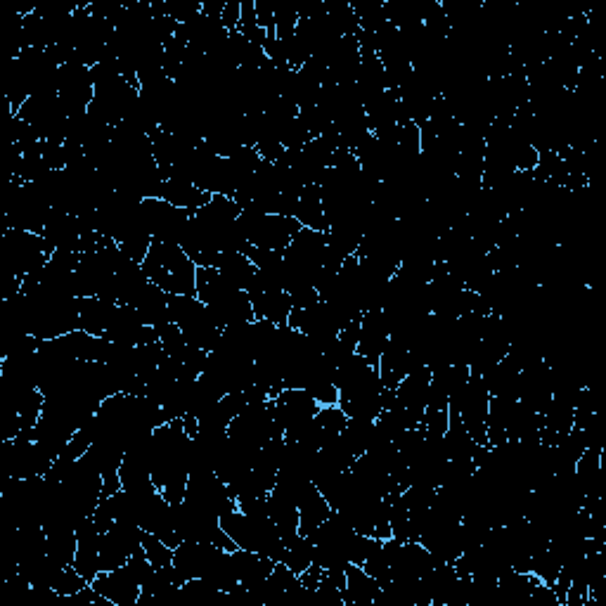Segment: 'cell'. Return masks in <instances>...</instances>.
I'll return each instance as SVG.
<instances>
[{
  "label": "cell",
  "instance_id": "ba28073f",
  "mask_svg": "<svg viewBox=\"0 0 606 606\" xmlns=\"http://www.w3.org/2000/svg\"><path fill=\"white\" fill-rule=\"evenodd\" d=\"M169 315L190 346L211 353L221 341L223 330L195 294H169Z\"/></svg>",
  "mask_w": 606,
  "mask_h": 606
},
{
  "label": "cell",
  "instance_id": "b9f144b4",
  "mask_svg": "<svg viewBox=\"0 0 606 606\" xmlns=\"http://www.w3.org/2000/svg\"><path fill=\"white\" fill-rule=\"evenodd\" d=\"M282 564L289 566L296 576H301L303 571L311 569L313 564V540L308 535L296 533L294 538L285 540V557H282Z\"/></svg>",
  "mask_w": 606,
  "mask_h": 606
},
{
  "label": "cell",
  "instance_id": "e0dca14e",
  "mask_svg": "<svg viewBox=\"0 0 606 606\" xmlns=\"http://www.w3.org/2000/svg\"><path fill=\"white\" fill-rule=\"evenodd\" d=\"M488 403H491V393L486 389V382H483L481 375H472L467 386H464L457 415H460L464 429L469 431V436H472L479 446H488Z\"/></svg>",
  "mask_w": 606,
  "mask_h": 606
},
{
  "label": "cell",
  "instance_id": "30bf717a",
  "mask_svg": "<svg viewBox=\"0 0 606 606\" xmlns=\"http://www.w3.org/2000/svg\"><path fill=\"white\" fill-rule=\"evenodd\" d=\"M339 408L348 419L375 422L384 410V382L377 367H367L363 375L339 386Z\"/></svg>",
  "mask_w": 606,
  "mask_h": 606
},
{
  "label": "cell",
  "instance_id": "8992f818",
  "mask_svg": "<svg viewBox=\"0 0 606 606\" xmlns=\"http://www.w3.org/2000/svg\"><path fill=\"white\" fill-rule=\"evenodd\" d=\"M55 209L50 206L43 192L34 183L10 180L5 190V228L3 230H27L41 232L50 223Z\"/></svg>",
  "mask_w": 606,
  "mask_h": 606
},
{
  "label": "cell",
  "instance_id": "5bb4252c",
  "mask_svg": "<svg viewBox=\"0 0 606 606\" xmlns=\"http://www.w3.org/2000/svg\"><path fill=\"white\" fill-rule=\"evenodd\" d=\"M190 507L202 509V512L223 517V514L237 509L235 495L230 493L228 483L218 479L216 472H195L188 476V486H185V500Z\"/></svg>",
  "mask_w": 606,
  "mask_h": 606
},
{
  "label": "cell",
  "instance_id": "7402d4cb",
  "mask_svg": "<svg viewBox=\"0 0 606 606\" xmlns=\"http://www.w3.org/2000/svg\"><path fill=\"white\" fill-rule=\"evenodd\" d=\"M552 398V367L540 360L538 365L521 370L517 401L528 405V408L540 412Z\"/></svg>",
  "mask_w": 606,
  "mask_h": 606
},
{
  "label": "cell",
  "instance_id": "7bdbcfd3",
  "mask_svg": "<svg viewBox=\"0 0 606 606\" xmlns=\"http://www.w3.org/2000/svg\"><path fill=\"white\" fill-rule=\"evenodd\" d=\"M206 580H209L211 585H214L216 590H221L228 595V592L235 588L237 583H240V578H237V566L235 559H232V552H221L216 557V562L211 564V569L206 571Z\"/></svg>",
  "mask_w": 606,
  "mask_h": 606
},
{
  "label": "cell",
  "instance_id": "6da1fadb",
  "mask_svg": "<svg viewBox=\"0 0 606 606\" xmlns=\"http://www.w3.org/2000/svg\"><path fill=\"white\" fill-rule=\"evenodd\" d=\"M197 299L221 330L254 322V308L247 292L232 287L218 268H197Z\"/></svg>",
  "mask_w": 606,
  "mask_h": 606
},
{
  "label": "cell",
  "instance_id": "681fc988",
  "mask_svg": "<svg viewBox=\"0 0 606 606\" xmlns=\"http://www.w3.org/2000/svg\"><path fill=\"white\" fill-rule=\"evenodd\" d=\"M311 140L315 138L311 135V131L301 124L299 116L287 126L285 135H282V145H285V150H301V147H306Z\"/></svg>",
  "mask_w": 606,
  "mask_h": 606
},
{
  "label": "cell",
  "instance_id": "f1b7e54d",
  "mask_svg": "<svg viewBox=\"0 0 606 606\" xmlns=\"http://www.w3.org/2000/svg\"><path fill=\"white\" fill-rule=\"evenodd\" d=\"M268 517L273 519L282 540L294 538L299 533V507H296V502L280 486H275L268 493Z\"/></svg>",
  "mask_w": 606,
  "mask_h": 606
},
{
  "label": "cell",
  "instance_id": "ee69618b",
  "mask_svg": "<svg viewBox=\"0 0 606 606\" xmlns=\"http://www.w3.org/2000/svg\"><path fill=\"white\" fill-rule=\"evenodd\" d=\"M363 569L377 580L379 585H386L391 580V557L389 550L384 547V540H379V545L372 550L370 557L365 559Z\"/></svg>",
  "mask_w": 606,
  "mask_h": 606
},
{
  "label": "cell",
  "instance_id": "60d3db41",
  "mask_svg": "<svg viewBox=\"0 0 606 606\" xmlns=\"http://www.w3.org/2000/svg\"><path fill=\"white\" fill-rule=\"evenodd\" d=\"M45 535H48V540H45V554H48L55 564L72 566L76 550H79V535H76V531H55Z\"/></svg>",
  "mask_w": 606,
  "mask_h": 606
},
{
  "label": "cell",
  "instance_id": "9a60e30c",
  "mask_svg": "<svg viewBox=\"0 0 606 606\" xmlns=\"http://www.w3.org/2000/svg\"><path fill=\"white\" fill-rule=\"evenodd\" d=\"M143 218L147 230L152 232L154 240L178 244L183 237L185 228H188L190 218L195 216L188 209H178L164 199H143Z\"/></svg>",
  "mask_w": 606,
  "mask_h": 606
},
{
  "label": "cell",
  "instance_id": "484cf974",
  "mask_svg": "<svg viewBox=\"0 0 606 606\" xmlns=\"http://www.w3.org/2000/svg\"><path fill=\"white\" fill-rule=\"evenodd\" d=\"M41 235L53 251H76V254H81V225L79 218L72 214L55 209L53 218L45 225Z\"/></svg>",
  "mask_w": 606,
  "mask_h": 606
},
{
  "label": "cell",
  "instance_id": "4316f807",
  "mask_svg": "<svg viewBox=\"0 0 606 606\" xmlns=\"http://www.w3.org/2000/svg\"><path fill=\"white\" fill-rule=\"evenodd\" d=\"M178 247H183V251L190 256V261L195 263L197 268H216L218 259H221V251L214 247V242L209 240V235H206L202 225L197 223L195 216L190 218Z\"/></svg>",
  "mask_w": 606,
  "mask_h": 606
},
{
  "label": "cell",
  "instance_id": "f35d334b",
  "mask_svg": "<svg viewBox=\"0 0 606 606\" xmlns=\"http://www.w3.org/2000/svg\"><path fill=\"white\" fill-rule=\"evenodd\" d=\"M540 415L524 403H514L512 415L507 419V441H526V438H538Z\"/></svg>",
  "mask_w": 606,
  "mask_h": 606
},
{
  "label": "cell",
  "instance_id": "5b68a950",
  "mask_svg": "<svg viewBox=\"0 0 606 606\" xmlns=\"http://www.w3.org/2000/svg\"><path fill=\"white\" fill-rule=\"evenodd\" d=\"M81 330L79 296H29V334L57 339Z\"/></svg>",
  "mask_w": 606,
  "mask_h": 606
},
{
  "label": "cell",
  "instance_id": "277c9868",
  "mask_svg": "<svg viewBox=\"0 0 606 606\" xmlns=\"http://www.w3.org/2000/svg\"><path fill=\"white\" fill-rule=\"evenodd\" d=\"M221 526L240 550L261 552L273 562H282V557H285V540L277 533L273 519L268 514L266 517H254V514H244L237 507L223 514Z\"/></svg>",
  "mask_w": 606,
  "mask_h": 606
},
{
  "label": "cell",
  "instance_id": "83f0119b",
  "mask_svg": "<svg viewBox=\"0 0 606 606\" xmlns=\"http://www.w3.org/2000/svg\"><path fill=\"white\" fill-rule=\"evenodd\" d=\"M232 559H235L237 566V578H240V583L249 592L261 588L277 564L270 557H266V554L249 552V550H235L232 552Z\"/></svg>",
  "mask_w": 606,
  "mask_h": 606
},
{
  "label": "cell",
  "instance_id": "ab89813d",
  "mask_svg": "<svg viewBox=\"0 0 606 606\" xmlns=\"http://www.w3.org/2000/svg\"><path fill=\"white\" fill-rule=\"evenodd\" d=\"M540 578L533 573H521V571H509L505 576L498 578L500 588V599L502 602H531V590L533 585H538Z\"/></svg>",
  "mask_w": 606,
  "mask_h": 606
},
{
  "label": "cell",
  "instance_id": "bcb514c9",
  "mask_svg": "<svg viewBox=\"0 0 606 606\" xmlns=\"http://www.w3.org/2000/svg\"><path fill=\"white\" fill-rule=\"evenodd\" d=\"M180 595H185V597H190V599H197V602H209V599L228 597V595H225V592L216 590L214 585H211L206 578H190V580H185L183 588H180Z\"/></svg>",
  "mask_w": 606,
  "mask_h": 606
},
{
  "label": "cell",
  "instance_id": "9c48e42d",
  "mask_svg": "<svg viewBox=\"0 0 606 606\" xmlns=\"http://www.w3.org/2000/svg\"><path fill=\"white\" fill-rule=\"evenodd\" d=\"M55 251L43 240V235L27 230H3L0 240V270L12 275H29L43 268Z\"/></svg>",
  "mask_w": 606,
  "mask_h": 606
},
{
  "label": "cell",
  "instance_id": "7c38bea8",
  "mask_svg": "<svg viewBox=\"0 0 606 606\" xmlns=\"http://www.w3.org/2000/svg\"><path fill=\"white\" fill-rule=\"evenodd\" d=\"M228 436L242 446L259 450L270 438L285 436L275 422V403H249L240 415L230 422Z\"/></svg>",
  "mask_w": 606,
  "mask_h": 606
},
{
  "label": "cell",
  "instance_id": "cb8c5ba5",
  "mask_svg": "<svg viewBox=\"0 0 606 606\" xmlns=\"http://www.w3.org/2000/svg\"><path fill=\"white\" fill-rule=\"evenodd\" d=\"M389 341H391V332L384 311H367L363 315V322H360V339H358L360 356L379 370V358H382L384 348Z\"/></svg>",
  "mask_w": 606,
  "mask_h": 606
},
{
  "label": "cell",
  "instance_id": "f907efd6",
  "mask_svg": "<svg viewBox=\"0 0 606 606\" xmlns=\"http://www.w3.org/2000/svg\"><path fill=\"white\" fill-rule=\"evenodd\" d=\"M256 5V22L261 29H266L268 34L275 31V3L273 0H259Z\"/></svg>",
  "mask_w": 606,
  "mask_h": 606
},
{
  "label": "cell",
  "instance_id": "8fae6325",
  "mask_svg": "<svg viewBox=\"0 0 606 606\" xmlns=\"http://www.w3.org/2000/svg\"><path fill=\"white\" fill-rule=\"evenodd\" d=\"M53 457L31 441V431H24L12 441L0 443V474L5 479H34L45 476L53 467Z\"/></svg>",
  "mask_w": 606,
  "mask_h": 606
},
{
  "label": "cell",
  "instance_id": "4dcf8cb0",
  "mask_svg": "<svg viewBox=\"0 0 606 606\" xmlns=\"http://www.w3.org/2000/svg\"><path fill=\"white\" fill-rule=\"evenodd\" d=\"M119 303L100 299V296H88V299H79L81 311V330L93 334V337H105L109 322H112Z\"/></svg>",
  "mask_w": 606,
  "mask_h": 606
},
{
  "label": "cell",
  "instance_id": "d590c367",
  "mask_svg": "<svg viewBox=\"0 0 606 606\" xmlns=\"http://www.w3.org/2000/svg\"><path fill=\"white\" fill-rule=\"evenodd\" d=\"M216 268L232 287L242 289V292H249L256 285V280H259L254 261L247 254H221Z\"/></svg>",
  "mask_w": 606,
  "mask_h": 606
},
{
  "label": "cell",
  "instance_id": "d4e9b609",
  "mask_svg": "<svg viewBox=\"0 0 606 606\" xmlns=\"http://www.w3.org/2000/svg\"><path fill=\"white\" fill-rule=\"evenodd\" d=\"M363 107H365L367 126H370L372 133L384 131V128L391 126H403L410 121L401 105L398 93H391V90H384V93L375 95V98L367 100Z\"/></svg>",
  "mask_w": 606,
  "mask_h": 606
},
{
  "label": "cell",
  "instance_id": "f6af8a7d",
  "mask_svg": "<svg viewBox=\"0 0 606 606\" xmlns=\"http://www.w3.org/2000/svg\"><path fill=\"white\" fill-rule=\"evenodd\" d=\"M143 550L154 569H164V566L173 564V547L166 545L164 540L157 538L154 533H143Z\"/></svg>",
  "mask_w": 606,
  "mask_h": 606
},
{
  "label": "cell",
  "instance_id": "2e32d148",
  "mask_svg": "<svg viewBox=\"0 0 606 606\" xmlns=\"http://www.w3.org/2000/svg\"><path fill=\"white\" fill-rule=\"evenodd\" d=\"M273 403H275V422L282 434H285V438L299 434V431L306 427L320 410V405L315 403L303 389H282L273 398Z\"/></svg>",
  "mask_w": 606,
  "mask_h": 606
},
{
  "label": "cell",
  "instance_id": "836d02e7",
  "mask_svg": "<svg viewBox=\"0 0 606 606\" xmlns=\"http://www.w3.org/2000/svg\"><path fill=\"white\" fill-rule=\"evenodd\" d=\"M479 443L469 436V431L464 429L460 415H450L448 431L443 434V450L450 462H474L476 453H479Z\"/></svg>",
  "mask_w": 606,
  "mask_h": 606
},
{
  "label": "cell",
  "instance_id": "816d5d0a",
  "mask_svg": "<svg viewBox=\"0 0 606 606\" xmlns=\"http://www.w3.org/2000/svg\"><path fill=\"white\" fill-rule=\"evenodd\" d=\"M240 15H242L240 0H225V8H223V15H221L223 27L228 31H235L237 27H240Z\"/></svg>",
  "mask_w": 606,
  "mask_h": 606
},
{
  "label": "cell",
  "instance_id": "3957f363",
  "mask_svg": "<svg viewBox=\"0 0 606 606\" xmlns=\"http://www.w3.org/2000/svg\"><path fill=\"white\" fill-rule=\"evenodd\" d=\"M90 76H93L95 98L90 102L88 114H93L102 124L114 128L124 121L128 109L138 102L140 88L133 86L124 74H119L116 69L107 67L102 62L90 69Z\"/></svg>",
  "mask_w": 606,
  "mask_h": 606
},
{
  "label": "cell",
  "instance_id": "74e56055",
  "mask_svg": "<svg viewBox=\"0 0 606 606\" xmlns=\"http://www.w3.org/2000/svg\"><path fill=\"white\" fill-rule=\"evenodd\" d=\"M519 375L521 372L514 367L512 360L507 356L500 360L498 365H493L491 370L486 372L483 382H486V389L491 396H507V398H517L519 391Z\"/></svg>",
  "mask_w": 606,
  "mask_h": 606
},
{
  "label": "cell",
  "instance_id": "f546056e",
  "mask_svg": "<svg viewBox=\"0 0 606 606\" xmlns=\"http://www.w3.org/2000/svg\"><path fill=\"white\" fill-rule=\"evenodd\" d=\"M382 585L367 573L363 566L348 564L346 566V590H344V604L346 606H372Z\"/></svg>",
  "mask_w": 606,
  "mask_h": 606
},
{
  "label": "cell",
  "instance_id": "ffe728a7",
  "mask_svg": "<svg viewBox=\"0 0 606 606\" xmlns=\"http://www.w3.org/2000/svg\"><path fill=\"white\" fill-rule=\"evenodd\" d=\"M105 339L119 346H145L159 341V334L154 327H147L135 308L119 306L116 308L112 322H109Z\"/></svg>",
  "mask_w": 606,
  "mask_h": 606
},
{
  "label": "cell",
  "instance_id": "d6986e66",
  "mask_svg": "<svg viewBox=\"0 0 606 606\" xmlns=\"http://www.w3.org/2000/svg\"><path fill=\"white\" fill-rule=\"evenodd\" d=\"M90 585L114 606H138L140 592H143L140 580L133 576L126 564L114 571H100L98 576L90 580Z\"/></svg>",
  "mask_w": 606,
  "mask_h": 606
},
{
  "label": "cell",
  "instance_id": "52a82bcc",
  "mask_svg": "<svg viewBox=\"0 0 606 606\" xmlns=\"http://www.w3.org/2000/svg\"><path fill=\"white\" fill-rule=\"evenodd\" d=\"M240 225L244 235H247V240L251 242V247L280 251V254H285V249L303 228L294 216L266 214V211L254 202L242 206Z\"/></svg>",
  "mask_w": 606,
  "mask_h": 606
},
{
  "label": "cell",
  "instance_id": "44dd1931",
  "mask_svg": "<svg viewBox=\"0 0 606 606\" xmlns=\"http://www.w3.org/2000/svg\"><path fill=\"white\" fill-rule=\"evenodd\" d=\"M251 308H254L256 320H268L273 325H287L289 313H292V299L285 289L266 285V282L256 280V285L249 289Z\"/></svg>",
  "mask_w": 606,
  "mask_h": 606
},
{
  "label": "cell",
  "instance_id": "7a4b0ae2",
  "mask_svg": "<svg viewBox=\"0 0 606 606\" xmlns=\"http://www.w3.org/2000/svg\"><path fill=\"white\" fill-rule=\"evenodd\" d=\"M145 275L166 294L197 296V266L190 261L183 247L152 240V247L143 261Z\"/></svg>",
  "mask_w": 606,
  "mask_h": 606
},
{
  "label": "cell",
  "instance_id": "ac0fdd59",
  "mask_svg": "<svg viewBox=\"0 0 606 606\" xmlns=\"http://www.w3.org/2000/svg\"><path fill=\"white\" fill-rule=\"evenodd\" d=\"M64 112L69 116L86 114L90 102L95 98V86L90 69L83 64L69 62L60 67V88H57Z\"/></svg>",
  "mask_w": 606,
  "mask_h": 606
},
{
  "label": "cell",
  "instance_id": "8d00e7d4",
  "mask_svg": "<svg viewBox=\"0 0 606 606\" xmlns=\"http://www.w3.org/2000/svg\"><path fill=\"white\" fill-rule=\"evenodd\" d=\"M294 218L303 225V228H311L318 232L330 230V221H327L325 209H322L318 185H306V188H303L299 204H296Z\"/></svg>",
  "mask_w": 606,
  "mask_h": 606
},
{
  "label": "cell",
  "instance_id": "603a6c76",
  "mask_svg": "<svg viewBox=\"0 0 606 606\" xmlns=\"http://www.w3.org/2000/svg\"><path fill=\"white\" fill-rule=\"evenodd\" d=\"M221 547L211 543H195V540H183L176 550H173V566L183 573L185 580L204 578L211 564L221 554Z\"/></svg>",
  "mask_w": 606,
  "mask_h": 606
},
{
  "label": "cell",
  "instance_id": "e575fe53",
  "mask_svg": "<svg viewBox=\"0 0 606 606\" xmlns=\"http://www.w3.org/2000/svg\"><path fill=\"white\" fill-rule=\"evenodd\" d=\"M211 197H214V195L199 190L197 185L185 183V180L169 178V180H164V188H161L159 199H164V202L178 206V209H188V211H192V214H195V211H199L202 206L211 202Z\"/></svg>",
  "mask_w": 606,
  "mask_h": 606
},
{
  "label": "cell",
  "instance_id": "7dc6e473",
  "mask_svg": "<svg viewBox=\"0 0 606 606\" xmlns=\"http://www.w3.org/2000/svg\"><path fill=\"white\" fill-rule=\"evenodd\" d=\"M299 121L308 128V131H311L313 138H320V135L332 126V119L325 112H322L318 105L299 109Z\"/></svg>",
  "mask_w": 606,
  "mask_h": 606
},
{
  "label": "cell",
  "instance_id": "1f68e13d",
  "mask_svg": "<svg viewBox=\"0 0 606 606\" xmlns=\"http://www.w3.org/2000/svg\"><path fill=\"white\" fill-rule=\"evenodd\" d=\"M131 308H135L140 320H143L147 327H154V330L166 325V322H171L169 294H166L164 289H159L154 282H150V285L143 289V294L138 296V301H135Z\"/></svg>",
  "mask_w": 606,
  "mask_h": 606
},
{
  "label": "cell",
  "instance_id": "d6a6232c",
  "mask_svg": "<svg viewBox=\"0 0 606 606\" xmlns=\"http://www.w3.org/2000/svg\"><path fill=\"white\" fill-rule=\"evenodd\" d=\"M412 358L410 348H405L398 341H389L384 348L382 358H379V377H382L384 389H396L403 382L405 375L410 372Z\"/></svg>",
  "mask_w": 606,
  "mask_h": 606
},
{
  "label": "cell",
  "instance_id": "c3c4849f",
  "mask_svg": "<svg viewBox=\"0 0 606 606\" xmlns=\"http://www.w3.org/2000/svg\"><path fill=\"white\" fill-rule=\"evenodd\" d=\"M166 17L173 19L176 24L190 22L192 17L202 12V3L197 0H166Z\"/></svg>",
  "mask_w": 606,
  "mask_h": 606
},
{
  "label": "cell",
  "instance_id": "4fadbf2b",
  "mask_svg": "<svg viewBox=\"0 0 606 606\" xmlns=\"http://www.w3.org/2000/svg\"><path fill=\"white\" fill-rule=\"evenodd\" d=\"M17 116L27 121L41 135V140H50V143H64L67 140L69 114L64 112L60 95H34V98L24 102Z\"/></svg>",
  "mask_w": 606,
  "mask_h": 606
}]
</instances>
